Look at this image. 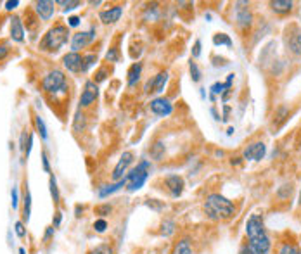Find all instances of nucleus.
<instances>
[{
	"label": "nucleus",
	"mask_w": 301,
	"mask_h": 254,
	"mask_svg": "<svg viewBox=\"0 0 301 254\" xmlns=\"http://www.w3.org/2000/svg\"><path fill=\"white\" fill-rule=\"evenodd\" d=\"M277 254H301V249L294 242H284V244L280 245Z\"/></svg>",
	"instance_id": "obj_24"
},
{
	"label": "nucleus",
	"mask_w": 301,
	"mask_h": 254,
	"mask_svg": "<svg viewBox=\"0 0 301 254\" xmlns=\"http://www.w3.org/2000/svg\"><path fill=\"white\" fill-rule=\"evenodd\" d=\"M125 185H127V178L116 181V183H113V185H104V187L99 190V197H101V199H104V197H108L109 194H113V192L120 190V188H123Z\"/></svg>",
	"instance_id": "obj_20"
},
{
	"label": "nucleus",
	"mask_w": 301,
	"mask_h": 254,
	"mask_svg": "<svg viewBox=\"0 0 301 254\" xmlns=\"http://www.w3.org/2000/svg\"><path fill=\"white\" fill-rule=\"evenodd\" d=\"M48 187H51V196L54 199V204H59V190H58V181H56L54 176L48 178Z\"/></svg>",
	"instance_id": "obj_31"
},
{
	"label": "nucleus",
	"mask_w": 301,
	"mask_h": 254,
	"mask_svg": "<svg viewBox=\"0 0 301 254\" xmlns=\"http://www.w3.org/2000/svg\"><path fill=\"white\" fill-rule=\"evenodd\" d=\"M163 154H165V145H163L161 142H156L153 147H150V156H153L154 159L160 161L163 157Z\"/></svg>",
	"instance_id": "obj_32"
},
{
	"label": "nucleus",
	"mask_w": 301,
	"mask_h": 254,
	"mask_svg": "<svg viewBox=\"0 0 301 254\" xmlns=\"http://www.w3.org/2000/svg\"><path fill=\"white\" fill-rule=\"evenodd\" d=\"M52 235H54V227H47V230H45V235H43V242H47Z\"/></svg>",
	"instance_id": "obj_47"
},
{
	"label": "nucleus",
	"mask_w": 301,
	"mask_h": 254,
	"mask_svg": "<svg viewBox=\"0 0 301 254\" xmlns=\"http://www.w3.org/2000/svg\"><path fill=\"white\" fill-rule=\"evenodd\" d=\"M147 206H149V208H154V209H161V208H163V204H161V203L158 204V203H156V199H153V201H150V203H147Z\"/></svg>",
	"instance_id": "obj_51"
},
{
	"label": "nucleus",
	"mask_w": 301,
	"mask_h": 254,
	"mask_svg": "<svg viewBox=\"0 0 301 254\" xmlns=\"http://www.w3.org/2000/svg\"><path fill=\"white\" fill-rule=\"evenodd\" d=\"M30 215H31V194L28 190V185L24 183V206H23V220L30 221Z\"/></svg>",
	"instance_id": "obj_21"
},
{
	"label": "nucleus",
	"mask_w": 301,
	"mask_h": 254,
	"mask_svg": "<svg viewBox=\"0 0 301 254\" xmlns=\"http://www.w3.org/2000/svg\"><path fill=\"white\" fill-rule=\"evenodd\" d=\"M150 111H153L156 116L165 118V116H170L173 112V106L168 99H165V97H158V99H154L153 102H150Z\"/></svg>",
	"instance_id": "obj_10"
},
{
	"label": "nucleus",
	"mask_w": 301,
	"mask_h": 254,
	"mask_svg": "<svg viewBox=\"0 0 301 254\" xmlns=\"http://www.w3.org/2000/svg\"><path fill=\"white\" fill-rule=\"evenodd\" d=\"M140 73H142V64H140V62L132 64V68L128 70V78H127V82H128L130 87H133V85L139 82Z\"/></svg>",
	"instance_id": "obj_22"
},
{
	"label": "nucleus",
	"mask_w": 301,
	"mask_h": 254,
	"mask_svg": "<svg viewBox=\"0 0 301 254\" xmlns=\"http://www.w3.org/2000/svg\"><path fill=\"white\" fill-rule=\"evenodd\" d=\"M165 183H166V188H168L170 194H172V197H180L182 192H184L185 183H184V178H182V176L170 175L165 178Z\"/></svg>",
	"instance_id": "obj_12"
},
{
	"label": "nucleus",
	"mask_w": 301,
	"mask_h": 254,
	"mask_svg": "<svg viewBox=\"0 0 301 254\" xmlns=\"http://www.w3.org/2000/svg\"><path fill=\"white\" fill-rule=\"evenodd\" d=\"M11 197H12V208H18V188H12L11 192Z\"/></svg>",
	"instance_id": "obj_43"
},
{
	"label": "nucleus",
	"mask_w": 301,
	"mask_h": 254,
	"mask_svg": "<svg viewBox=\"0 0 301 254\" xmlns=\"http://www.w3.org/2000/svg\"><path fill=\"white\" fill-rule=\"evenodd\" d=\"M42 163H43V169L47 173H51V166H48V159H47V152H42Z\"/></svg>",
	"instance_id": "obj_45"
},
{
	"label": "nucleus",
	"mask_w": 301,
	"mask_h": 254,
	"mask_svg": "<svg viewBox=\"0 0 301 254\" xmlns=\"http://www.w3.org/2000/svg\"><path fill=\"white\" fill-rule=\"evenodd\" d=\"M294 4L291 2V0H274V2H270V7L274 12H277V14H287Z\"/></svg>",
	"instance_id": "obj_19"
},
{
	"label": "nucleus",
	"mask_w": 301,
	"mask_h": 254,
	"mask_svg": "<svg viewBox=\"0 0 301 254\" xmlns=\"http://www.w3.org/2000/svg\"><path fill=\"white\" fill-rule=\"evenodd\" d=\"M205 213L213 221H227L235 215V206L220 194H210L205 201Z\"/></svg>",
	"instance_id": "obj_2"
},
{
	"label": "nucleus",
	"mask_w": 301,
	"mask_h": 254,
	"mask_svg": "<svg viewBox=\"0 0 301 254\" xmlns=\"http://www.w3.org/2000/svg\"><path fill=\"white\" fill-rule=\"evenodd\" d=\"M104 78H106V70H101V71L95 75V82H103Z\"/></svg>",
	"instance_id": "obj_49"
},
{
	"label": "nucleus",
	"mask_w": 301,
	"mask_h": 254,
	"mask_svg": "<svg viewBox=\"0 0 301 254\" xmlns=\"http://www.w3.org/2000/svg\"><path fill=\"white\" fill-rule=\"evenodd\" d=\"M18 6H19V0H9V2H6V9H7V11L16 9Z\"/></svg>",
	"instance_id": "obj_44"
},
{
	"label": "nucleus",
	"mask_w": 301,
	"mask_h": 254,
	"mask_svg": "<svg viewBox=\"0 0 301 254\" xmlns=\"http://www.w3.org/2000/svg\"><path fill=\"white\" fill-rule=\"evenodd\" d=\"M133 163V152H123L120 157V161H118V164L115 166V171H113V180H116V181H120V180H123L125 178V173H127V169L130 164Z\"/></svg>",
	"instance_id": "obj_8"
},
{
	"label": "nucleus",
	"mask_w": 301,
	"mask_h": 254,
	"mask_svg": "<svg viewBox=\"0 0 301 254\" xmlns=\"http://www.w3.org/2000/svg\"><path fill=\"white\" fill-rule=\"evenodd\" d=\"M150 173V163L149 161H142L137 168H133L125 178H127V190L128 192H137L144 187V183L147 181V176Z\"/></svg>",
	"instance_id": "obj_4"
},
{
	"label": "nucleus",
	"mask_w": 301,
	"mask_h": 254,
	"mask_svg": "<svg viewBox=\"0 0 301 254\" xmlns=\"http://www.w3.org/2000/svg\"><path fill=\"white\" fill-rule=\"evenodd\" d=\"M42 87L47 94H58V92L66 88V76H64V73L59 70L48 71L47 76L42 82Z\"/></svg>",
	"instance_id": "obj_5"
},
{
	"label": "nucleus",
	"mask_w": 301,
	"mask_h": 254,
	"mask_svg": "<svg viewBox=\"0 0 301 254\" xmlns=\"http://www.w3.org/2000/svg\"><path fill=\"white\" fill-rule=\"evenodd\" d=\"M35 124H36V130H38L40 137H42L43 140H47V126L40 116H35Z\"/></svg>",
	"instance_id": "obj_33"
},
{
	"label": "nucleus",
	"mask_w": 301,
	"mask_h": 254,
	"mask_svg": "<svg viewBox=\"0 0 301 254\" xmlns=\"http://www.w3.org/2000/svg\"><path fill=\"white\" fill-rule=\"evenodd\" d=\"M189 70H190V78H192V82H199L201 80V71H199V68H197V64L196 62H192L190 60V64H189Z\"/></svg>",
	"instance_id": "obj_35"
},
{
	"label": "nucleus",
	"mask_w": 301,
	"mask_h": 254,
	"mask_svg": "<svg viewBox=\"0 0 301 254\" xmlns=\"http://www.w3.org/2000/svg\"><path fill=\"white\" fill-rule=\"evenodd\" d=\"M239 254H256V252L249 247V245L246 244V245H242V247H241V251H239Z\"/></svg>",
	"instance_id": "obj_48"
},
{
	"label": "nucleus",
	"mask_w": 301,
	"mask_h": 254,
	"mask_svg": "<svg viewBox=\"0 0 301 254\" xmlns=\"http://www.w3.org/2000/svg\"><path fill=\"white\" fill-rule=\"evenodd\" d=\"M81 62H83V57H81L78 52H70V54H66L63 59L64 68L71 73H80L81 71Z\"/></svg>",
	"instance_id": "obj_13"
},
{
	"label": "nucleus",
	"mask_w": 301,
	"mask_h": 254,
	"mask_svg": "<svg viewBox=\"0 0 301 254\" xmlns=\"http://www.w3.org/2000/svg\"><path fill=\"white\" fill-rule=\"evenodd\" d=\"M106 60H109V62H116L118 60V50L116 48H109V52L106 54Z\"/></svg>",
	"instance_id": "obj_40"
},
{
	"label": "nucleus",
	"mask_w": 301,
	"mask_h": 254,
	"mask_svg": "<svg viewBox=\"0 0 301 254\" xmlns=\"http://www.w3.org/2000/svg\"><path fill=\"white\" fill-rule=\"evenodd\" d=\"M235 23L241 28H249L253 23V14L249 11L247 2H237L235 4Z\"/></svg>",
	"instance_id": "obj_6"
},
{
	"label": "nucleus",
	"mask_w": 301,
	"mask_h": 254,
	"mask_svg": "<svg viewBox=\"0 0 301 254\" xmlns=\"http://www.w3.org/2000/svg\"><path fill=\"white\" fill-rule=\"evenodd\" d=\"M78 24H80L78 16H71V18L68 19V26H78Z\"/></svg>",
	"instance_id": "obj_46"
},
{
	"label": "nucleus",
	"mask_w": 301,
	"mask_h": 254,
	"mask_svg": "<svg viewBox=\"0 0 301 254\" xmlns=\"http://www.w3.org/2000/svg\"><path fill=\"white\" fill-rule=\"evenodd\" d=\"M246 235H247V245L256 254H270L272 242L265 230V223H263L262 215L249 216V220L246 221Z\"/></svg>",
	"instance_id": "obj_1"
},
{
	"label": "nucleus",
	"mask_w": 301,
	"mask_h": 254,
	"mask_svg": "<svg viewBox=\"0 0 301 254\" xmlns=\"http://www.w3.org/2000/svg\"><path fill=\"white\" fill-rule=\"evenodd\" d=\"M106 228H108V221H106L104 218H99V220L93 221V230H95V232L103 233L106 232Z\"/></svg>",
	"instance_id": "obj_37"
},
{
	"label": "nucleus",
	"mask_w": 301,
	"mask_h": 254,
	"mask_svg": "<svg viewBox=\"0 0 301 254\" xmlns=\"http://www.w3.org/2000/svg\"><path fill=\"white\" fill-rule=\"evenodd\" d=\"M267 154V145L263 142H255L251 145H247L244 149V159H251V161H262Z\"/></svg>",
	"instance_id": "obj_11"
},
{
	"label": "nucleus",
	"mask_w": 301,
	"mask_h": 254,
	"mask_svg": "<svg viewBox=\"0 0 301 254\" xmlns=\"http://www.w3.org/2000/svg\"><path fill=\"white\" fill-rule=\"evenodd\" d=\"M213 43L215 45H227V47H232V40L229 35L225 33H217L213 36Z\"/></svg>",
	"instance_id": "obj_28"
},
{
	"label": "nucleus",
	"mask_w": 301,
	"mask_h": 254,
	"mask_svg": "<svg viewBox=\"0 0 301 254\" xmlns=\"http://www.w3.org/2000/svg\"><path fill=\"white\" fill-rule=\"evenodd\" d=\"M7 54H9V48L4 47V45H0V60H2L4 57H6Z\"/></svg>",
	"instance_id": "obj_50"
},
{
	"label": "nucleus",
	"mask_w": 301,
	"mask_h": 254,
	"mask_svg": "<svg viewBox=\"0 0 301 254\" xmlns=\"http://www.w3.org/2000/svg\"><path fill=\"white\" fill-rule=\"evenodd\" d=\"M287 47L292 54L299 55L301 54V30H296V33L287 36Z\"/></svg>",
	"instance_id": "obj_17"
},
{
	"label": "nucleus",
	"mask_w": 301,
	"mask_h": 254,
	"mask_svg": "<svg viewBox=\"0 0 301 254\" xmlns=\"http://www.w3.org/2000/svg\"><path fill=\"white\" fill-rule=\"evenodd\" d=\"M95 62H97V55H95V54H88V55H85V57H83V62H81V73L88 71V70H90V68H92Z\"/></svg>",
	"instance_id": "obj_30"
},
{
	"label": "nucleus",
	"mask_w": 301,
	"mask_h": 254,
	"mask_svg": "<svg viewBox=\"0 0 301 254\" xmlns=\"http://www.w3.org/2000/svg\"><path fill=\"white\" fill-rule=\"evenodd\" d=\"M201 55V40H196L194 42V47H192V57H199Z\"/></svg>",
	"instance_id": "obj_41"
},
{
	"label": "nucleus",
	"mask_w": 301,
	"mask_h": 254,
	"mask_svg": "<svg viewBox=\"0 0 301 254\" xmlns=\"http://www.w3.org/2000/svg\"><path fill=\"white\" fill-rule=\"evenodd\" d=\"M68 35H70V31H68L66 26H63V24H56L54 28H51V30L43 35L42 42H40V50L58 52L59 48L68 42Z\"/></svg>",
	"instance_id": "obj_3"
},
{
	"label": "nucleus",
	"mask_w": 301,
	"mask_h": 254,
	"mask_svg": "<svg viewBox=\"0 0 301 254\" xmlns=\"http://www.w3.org/2000/svg\"><path fill=\"white\" fill-rule=\"evenodd\" d=\"M14 228H16V233H18V237H26V228H24V223L23 221H18V223L14 225Z\"/></svg>",
	"instance_id": "obj_39"
},
{
	"label": "nucleus",
	"mask_w": 301,
	"mask_h": 254,
	"mask_svg": "<svg viewBox=\"0 0 301 254\" xmlns=\"http://www.w3.org/2000/svg\"><path fill=\"white\" fill-rule=\"evenodd\" d=\"M172 254H192V247H190V242L187 239H182L180 242H177L173 247Z\"/></svg>",
	"instance_id": "obj_23"
},
{
	"label": "nucleus",
	"mask_w": 301,
	"mask_h": 254,
	"mask_svg": "<svg viewBox=\"0 0 301 254\" xmlns=\"http://www.w3.org/2000/svg\"><path fill=\"white\" fill-rule=\"evenodd\" d=\"M175 228H177V225H175L173 220H165L161 223V235L163 237H170L175 233Z\"/></svg>",
	"instance_id": "obj_26"
},
{
	"label": "nucleus",
	"mask_w": 301,
	"mask_h": 254,
	"mask_svg": "<svg viewBox=\"0 0 301 254\" xmlns=\"http://www.w3.org/2000/svg\"><path fill=\"white\" fill-rule=\"evenodd\" d=\"M95 215H99V216H108L109 213L113 211V206L111 204H101V206H95Z\"/></svg>",
	"instance_id": "obj_36"
},
{
	"label": "nucleus",
	"mask_w": 301,
	"mask_h": 254,
	"mask_svg": "<svg viewBox=\"0 0 301 254\" xmlns=\"http://www.w3.org/2000/svg\"><path fill=\"white\" fill-rule=\"evenodd\" d=\"M299 206H301V192H299Z\"/></svg>",
	"instance_id": "obj_53"
},
{
	"label": "nucleus",
	"mask_w": 301,
	"mask_h": 254,
	"mask_svg": "<svg viewBox=\"0 0 301 254\" xmlns=\"http://www.w3.org/2000/svg\"><path fill=\"white\" fill-rule=\"evenodd\" d=\"M292 194V183H284L282 187L277 190V196L280 197V199H287Z\"/></svg>",
	"instance_id": "obj_34"
},
{
	"label": "nucleus",
	"mask_w": 301,
	"mask_h": 254,
	"mask_svg": "<svg viewBox=\"0 0 301 254\" xmlns=\"http://www.w3.org/2000/svg\"><path fill=\"white\" fill-rule=\"evenodd\" d=\"M121 14H123V7L121 6H115V7H109L108 11H103L99 14V19L104 24H115L120 21Z\"/></svg>",
	"instance_id": "obj_14"
},
{
	"label": "nucleus",
	"mask_w": 301,
	"mask_h": 254,
	"mask_svg": "<svg viewBox=\"0 0 301 254\" xmlns=\"http://www.w3.org/2000/svg\"><path fill=\"white\" fill-rule=\"evenodd\" d=\"M19 254H26V252H24V249H23V247L19 249Z\"/></svg>",
	"instance_id": "obj_52"
},
{
	"label": "nucleus",
	"mask_w": 301,
	"mask_h": 254,
	"mask_svg": "<svg viewBox=\"0 0 301 254\" xmlns=\"http://www.w3.org/2000/svg\"><path fill=\"white\" fill-rule=\"evenodd\" d=\"M30 140V133H28V130H24L23 133H21V139H19V149L24 152L26 151V142Z\"/></svg>",
	"instance_id": "obj_38"
},
{
	"label": "nucleus",
	"mask_w": 301,
	"mask_h": 254,
	"mask_svg": "<svg viewBox=\"0 0 301 254\" xmlns=\"http://www.w3.org/2000/svg\"><path fill=\"white\" fill-rule=\"evenodd\" d=\"M56 4H58V6H63L64 12L73 11V9H76V7L81 6V2H78V0H58Z\"/></svg>",
	"instance_id": "obj_29"
},
{
	"label": "nucleus",
	"mask_w": 301,
	"mask_h": 254,
	"mask_svg": "<svg viewBox=\"0 0 301 254\" xmlns=\"http://www.w3.org/2000/svg\"><path fill=\"white\" fill-rule=\"evenodd\" d=\"M90 254H115V249H113L111 244L104 242V244L95 245V247H93L92 251H90Z\"/></svg>",
	"instance_id": "obj_27"
},
{
	"label": "nucleus",
	"mask_w": 301,
	"mask_h": 254,
	"mask_svg": "<svg viewBox=\"0 0 301 254\" xmlns=\"http://www.w3.org/2000/svg\"><path fill=\"white\" fill-rule=\"evenodd\" d=\"M56 2H51V0H40V2L35 4V11L36 14H38V18H42L43 21H48V19L52 18V14H54V9H56Z\"/></svg>",
	"instance_id": "obj_15"
},
{
	"label": "nucleus",
	"mask_w": 301,
	"mask_h": 254,
	"mask_svg": "<svg viewBox=\"0 0 301 254\" xmlns=\"http://www.w3.org/2000/svg\"><path fill=\"white\" fill-rule=\"evenodd\" d=\"M95 28H90L88 31H78V33H75L73 35V40H71V48H73V52H76V50H81V48H85L88 45V43L92 42L93 38H95Z\"/></svg>",
	"instance_id": "obj_7"
},
{
	"label": "nucleus",
	"mask_w": 301,
	"mask_h": 254,
	"mask_svg": "<svg viewBox=\"0 0 301 254\" xmlns=\"http://www.w3.org/2000/svg\"><path fill=\"white\" fill-rule=\"evenodd\" d=\"M11 36L16 42H23L24 40V30H23V23L18 16H12L11 19Z\"/></svg>",
	"instance_id": "obj_16"
},
{
	"label": "nucleus",
	"mask_w": 301,
	"mask_h": 254,
	"mask_svg": "<svg viewBox=\"0 0 301 254\" xmlns=\"http://www.w3.org/2000/svg\"><path fill=\"white\" fill-rule=\"evenodd\" d=\"M85 126H87V119H85V114L78 111L75 114V121H73V130H75V132H83Z\"/></svg>",
	"instance_id": "obj_25"
},
{
	"label": "nucleus",
	"mask_w": 301,
	"mask_h": 254,
	"mask_svg": "<svg viewBox=\"0 0 301 254\" xmlns=\"http://www.w3.org/2000/svg\"><path fill=\"white\" fill-rule=\"evenodd\" d=\"M168 82V71H161L156 75V78L153 80V88L150 92H156V94H161L165 90V85Z\"/></svg>",
	"instance_id": "obj_18"
},
{
	"label": "nucleus",
	"mask_w": 301,
	"mask_h": 254,
	"mask_svg": "<svg viewBox=\"0 0 301 254\" xmlns=\"http://www.w3.org/2000/svg\"><path fill=\"white\" fill-rule=\"evenodd\" d=\"M97 97H99V88H97L95 82H87L85 83L83 92H81V97H80V106L88 107L92 102H95Z\"/></svg>",
	"instance_id": "obj_9"
},
{
	"label": "nucleus",
	"mask_w": 301,
	"mask_h": 254,
	"mask_svg": "<svg viewBox=\"0 0 301 254\" xmlns=\"http://www.w3.org/2000/svg\"><path fill=\"white\" fill-rule=\"evenodd\" d=\"M61 221H63V215H61V211H58V213H56V216H54V220H52V227L58 228L61 225Z\"/></svg>",
	"instance_id": "obj_42"
}]
</instances>
